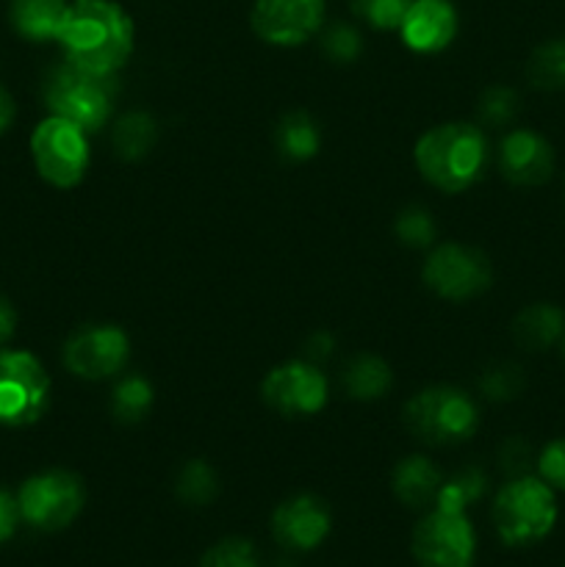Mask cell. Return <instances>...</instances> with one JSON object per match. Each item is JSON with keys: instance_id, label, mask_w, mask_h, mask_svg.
Wrapping results in <instances>:
<instances>
[{"instance_id": "cell-1", "label": "cell", "mask_w": 565, "mask_h": 567, "mask_svg": "<svg viewBox=\"0 0 565 567\" xmlns=\"http://www.w3.org/2000/svg\"><path fill=\"white\" fill-rule=\"evenodd\" d=\"M59 44L72 64L116 75L133 53V22L111 0H75L61 22Z\"/></svg>"}, {"instance_id": "cell-2", "label": "cell", "mask_w": 565, "mask_h": 567, "mask_svg": "<svg viewBox=\"0 0 565 567\" xmlns=\"http://www.w3.org/2000/svg\"><path fill=\"white\" fill-rule=\"evenodd\" d=\"M487 161L485 133L469 122H446L415 144V166L430 186L460 194L482 177Z\"/></svg>"}, {"instance_id": "cell-3", "label": "cell", "mask_w": 565, "mask_h": 567, "mask_svg": "<svg viewBox=\"0 0 565 567\" xmlns=\"http://www.w3.org/2000/svg\"><path fill=\"white\" fill-rule=\"evenodd\" d=\"M116 75L83 70L72 61H61L44 75L42 97L53 116L72 122L81 131L97 133L109 122L116 105Z\"/></svg>"}, {"instance_id": "cell-4", "label": "cell", "mask_w": 565, "mask_h": 567, "mask_svg": "<svg viewBox=\"0 0 565 567\" xmlns=\"http://www.w3.org/2000/svg\"><path fill=\"white\" fill-rule=\"evenodd\" d=\"M491 515L504 546H535L546 540L557 524V496L541 476H515L496 493Z\"/></svg>"}, {"instance_id": "cell-5", "label": "cell", "mask_w": 565, "mask_h": 567, "mask_svg": "<svg viewBox=\"0 0 565 567\" xmlns=\"http://www.w3.org/2000/svg\"><path fill=\"white\" fill-rule=\"evenodd\" d=\"M404 424L430 446H458L480 430V408L465 391L432 385L415 393L404 408Z\"/></svg>"}, {"instance_id": "cell-6", "label": "cell", "mask_w": 565, "mask_h": 567, "mask_svg": "<svg viewBox=\"0 0 565 567\" xmlns=\"http://www.w3.org/2000/svg\"><path fill=\"white\" fill-rule=\"evenodd\" d=\"M410 551L419 567H474L476 532L465 509L430 507L415 524Z\"/></svg>"}, {"instance_id": "cell-7", "label": "cell", "mask_w": 565, "mask_h": 567, "mask_svg": "<svg viewBox=\"0 0 565 567\" xmlns=\"http://www.w3.org/2000/svg\"><path fill=\"white\" fill-rule=\"evenodd\" d=\"M17 502L28 526L39 532H61L83 513L86 487L72 471H42L22 482Z\"/></svg>"}, {"instance_id": "cell-8", "label": "cell", "mask_w": 565, "mask_h": 567, "mask_svg": "<svg viewBox=\"0 0 565 567\" xmlns=\"http://www.w3.org/2000/svg\"><path fill=\"white\" fill-rule=\"evenodd\" d=\"M50 404L44 365L22 349L0 352V426H31Z\"/></svg>"}, {"instance_id": "cell-9", "label": "cell", "mask_w": 565, "mask_h": 567, "mask_svg": "<svg viewBox=\"0 0 565 567\" xmlns=\"http://www.w3.org/2000/svg\"><path fill=\"white\" fill-rule=\"evenodd\" d=\"M37 172L55 188H72L89 169V133L72 122L50 114L31 136Z\"/></svg>"}, {"instance_id": "cell-10", "label": "cell", "mask_w": 565, "mask_h": 567, "mask_svg": "<svg viewBox=\"0 0 565 567\" xmlns=\"http://www.w3.org/2000/svg\"><path fill=\"white\" fill-rule=\"evenodd\" d=\"M491 260L480 249L463 244H441L424 264V282L432 293L452 302H465L491 288Z\"/></svg>"}, {"instance_id": "cell-11", "label": "cell", "mask_w": 565, "mask_h": 567, "mask_svg": "<svg viewBox=\"0 0 565 567\" xmlns=\"http://www.w3.org/2000/svg\"><path fill=\"white\" fill-rule=\"evenodd\" d=\"M131 358V341L114 324H94L78 330L64 343V365L81 380H109L125 369Z\"/></svg>"}, {"instance_id": "cell-12", "label": "cell", "mask_w": 565, "mask_h": 567, "mask_svg": "<svg viewBox=\"0 0 565 567\" xmlns=\"http://www.w3.org/2000/svg\"><path fill=\"white\" fill-rule=\"evenodd\" d=\"M260 396L280 415H316L327 404V380L314 363L291 360L266 374Z\"/></svg>"}, {"instance_id": "cell-13", "label": "cell", "mask_w": 565, "mask_h": 567, "mask_svg": "<svg viewBox=\"0 0 565 567\" xmlns=\"http://www.w3.org/2000/svg\"><path fill=\"white\" fill-rule=\"evenodd\" d=\"M325 25V0H255L253 31L277 48H297Z\"/></svg>"}, {"instance_id": "cell-14", "label": "cell", "mask_w": 565, "mask_h": 567, "mask_svg": "<svg viewBox=\"0 0 565 567\" xmlns=\"http://www.w3.org/2000/svg\"><path fill=\"white\" fill-rule=\"evenodd\" d=\"M332 529V513L325 498L299 493L286 498L271 513V537L286 551H316Z\"/></svg>"}, {"instance_id": "cell-15", "label": "cell", "mask_w": 565, "mask_h": 567, "mask_svg": "<svg viewBox=\"0 0 565 567\" xmlns=\"http://www.w3.org/2000/svg\"><path fill=\"white\" fill-rule=\"evenodd\" d=\"M499 169L513 186H543L554 172L552 144L535 131H510L499 144Z\"/></svg>"}, {"instance_id": "cell-16", "label": "cell", "mask_w": 565, "mask_h": 567, "mask_svg": "<svg viewBox=\"0 0 565 567\" xmlns=\"http://www.w3.org/2000/svg\"><path fill=\"white\" fill-rule=\"evenodd\" d=\"M399 33L415 53H441L458 33V11L449 0H413Z\"/></svg>"}, {"instance_id": "cell-17", "label": "cell", "mask_w": 565, "mask_h": 567, "mask_svg": "<svg viewBox=\"0 0 565 567\" xmlns=\"http://www.w3.org/2000/svg\"><path fill=\"white\" fill-rule=\"evenodd\" d=\"M393 496L410 509H424L432 507L441 493L443 474L430 457H421V454H413V457H404L402 463L393 468Z\"/></svg>"}, {"instance_id": "cell-18", "label": "cell", "mask_w": 565, "mask_h": 567, "mask_svg": "<svg viewBox=\"0 0 565 567\" xmlns=\"http://www.w3.org/2000/svg\"><path fill=\"white\" fill-rule=\"evenodd\" d=\"M66 9V0H11L9 20L11 28L28 42H50L59 39Z\"/></svg>"}, {"instance_id": "cell-19", "label": "cell", "mask_w": 565, "mask_h": 567, "mask_svg": "<svg viewBox=\"0 0 565 567\" xmlns=\"http://www.w3.org/2000/svg\"><path fill=\"white\" fill-rule=\"evenodd\" d=\"M565 336L563 310L548 302L530 305L513 321V338L526 352H546Z\"/></svg>"}, {"instance_id": "cell-20", "label": "cell", "mask_w": 565, "mask_h": 567, "mask_svg": "<svg viewBox=\"0 0 565 567\" xmlns=\"http://www.w3.org/2000/svg\"><path fill=\"white\" fill-rule=\"evenodd\" d=\"M393 385V371L391 365L382 358L374 354H358L355 360H349L347 369H343V388L352 399L360 402H374L382 399Z\"/></svg>"}, {"instance_id": "cell-21", "label": "cell", "mask_w": 565, "mask_h": 567, "mask_svg": "<svg viewBox=\"0 0 565 567\" xmlns=\"http://www.w3.org/2000/svg\"><path fill=\"white\" fill-rule=\"evenodd\" d=\"M275 144L280 150L282 158L294 161V164H302L310 161L321 147V133L316 127V122L310 120L305 111H291L280 120L275 131Z\"/></svg>"}, {"instance_id": "cell-22", "label": "cell", "mask_w": 565, "mask_h": 567, "mask_svg": "<svg viewBox=\"0 0 565 567\" xmlns=\"http://www.w3.org/2000/svg\"><path fill=\"white\" fill-rule=\"evenodd\" d=\"M155 138H158V127H155L153 116L133 111L116 122L111 142L122 161H142L155 147Z\"/></svg>"}, {"instance_id": "cell-23", "label": "cell", "mask_w": 565, "mask_h": 567, "mask_svg": "<svg viewBox=\"0 0 565 567\" xmlns=\"http://www.w3.org/2000/svg\"><path fill=\"white\" fill-rule=\"evenodd\" d=\"M153 408V385L142 374H131L114 388L111 413L120 424H138Z\"/></svg>"}, {"instance_id": "cell-24", "label": "cell", "mask_w": 565, "mask_h": 567, "mask_svg": "<svg viewBox=\"0 0 565 567\" xmlns=\"http://www.w3.org/2000/svg\"><path fill=\"white\" fill-rule=\"evenodd\" d=\"M526 78L532 86L546 89V92L565 89V39L541 44L526 64Z\"/></svg>"}, {"instance_id": "cell-25", "label": "cell", "mask_w": 565, "mask_h": 567, "mask_svg": "<svg viewBox=\"0 0 565 567\" xmlns=\"http://www.w3.org/2000/svg\"><path fill=\"white\" fill-rule=\"evenodd\" d=\"M175 491L181 502L192 504V507H205L219 496V480L205 460H192L177 476Z\"/></svg>"}, {"instance_id": "cell-26", "label": "cell", "mask_w": 565, "mask_h": 567, "mask_svg": "<svg viewBox=\"0 0 565 567\" xmlns=\"http://www.w3.org/2000/svg\"><path fill=\"white\" fill-rule=\"evenodd\" d=\"M485 493V474L476 468L460 471L452 480H443L441 493H438L435 504L438 507H452V509H465L469 513L471 504ZM432 504V507H435Z\"/></svg>"}, {"instance_id": "cell-27", "label": "cell", "mask_w": 565, "mask_h": 567, "mask_svg": "<svg viewBox=\"0 0 565 567\" xmlns=\"http://www.w3.org/2000/svg\"><path fill=\"white\" fill-rule=\"evenodd\" d=\"M199 567H260V557L258 548L244 537H225L203 554Z\"/></svg>"}, {"instance_id": "cell-28", "label": "cell", "mask_w": 565, "mask_h": 567, "mask_svg": "<svg viewBox=\"0 0 565 567\" xmlns=\"http://www.w3.org/2000/svg\"><path fill=\"white\" fill-rule=\"evenodd\" d=\"M480 391L491 402H507V399H515L524 391V374H521L518 365H496V369H487L480 377Z\"/></svg>"}, {"instance_id": "cell-29", "label": "cell", "mask_w": 565, "mask_h": 567, "mask_svg": "<svg viewBox=\"0 0 565 567\" xmlns=\"http://www.w3.org/2000/svg\"><path fill=\"white\" fill-rule=\"evenodd\" d=\"M410 3L413 0H352L355 14L363 17L371 28H380V31L402 25Z\"/></svg>"}, {"instance_id": "cell-30", "label": "cell", "mask_w": 565, "mask_h": 567, "mask_svg": "<svg viewBox=\"0 0 565 567\" xmlns=\"http://www.w3.org/2000/svg\"><path fill=\"white\" fill-rule=\"evenodd\" d=\"M321 50L336 64H352L360 55V50H363V39H360V33L355 28L336 22V25H330L321 33Z\"/></svg>"}, {"instance_id": "cell-31", "label": "cell", "mask_w": 565, "mask_h": 567, "mask_svg": "<svg viewBox=\"0 0 565 567\" xmlns=\"http://www.w3.org/2000/svg\"><path fill=\"white\" fill-rule=\"evenodd\" d=\"M515 114H518V94H515L513 89L491 86L480 97V120L485 122V125H510Z\"/></svg>"}, {"instance_id": "cell-32", "label": "cell", "mask_w": 565, "mask_h": 567, "mask_svg": "<svg viewBox=\"0 0 565 567\" xmlns=\"http://www.w3.org/2000/svg\"><path fill=\"white\" fill-rule=\"evenodd\" d=\"M397 236L399 241L413 249L430 247L432 238H435V221L424 208H408L397 219Z\"/></svg>"}, {"instance_id": "cell-33", "label": "cell", "mask_w": 565, "mask_h": 567, "mask_svg": "<svg viewBox=\"0 0 565 567\" xmlns=\"http://www.w3.org/2000/svg\"><path fill=\"white\" fill-rule=\"evenodd\" d=\"M537 474L552 491L565 493V437L548 443L537 457Z\"/></svg>"}, {"instance_id": "cell-34", "label": "cell", "mask_w": 565, "mask_h": 567, "mask_svg": "<svg viewBox=\"0 0 565 567\" xmlns=\"http://www.w3.org/2000/svg\"><path fill=\"white\" fill-rule=\"evenodd\" d=\"M20 524H22V513H20V502H17V496H11L9 491H0V543L11 540Z\"/></svg>"}, {"instance_id": "cell-35", "label": "cell", "mask_w": 565, "mask_h": 567, "mask_svg": "<svg viewBox=\"0 0 565 567\" xmlns=\"http://www.w3.org/2000/svg\"><path fill=\"white\" fill-rule=\"evenodd\" d=\"M526 460H530V446L524 441H510L502 449V465L507 471H513L515 476H524Z\"/></svg>"}, {"instance_id": "cell-36", "label": "cell", "mask_w": 565, "mask_h": 567, "mask_svg": "<svg viewBox=\"0 0 565 567\" xmlns=\"http://www.w3.org/2000/svg\"><path fill=\"white\" fill-rule=\"evenodd\" d=\"M17 330V313L11 308V302L6 297H0V347L11 341Z\"/></svg>"}, {"instance_id": "cell-37", "label": "cell", "mask_w": 565, "mask_h": 567, "mask_svg": "<svg viewBox=\"0 0 565 567\" xmlns=\"http://www.w3.org/2000/svg\"><path fill=\"white\" fill-rule=\"evenodd\" d=\"M14 114H17L14 100H11V94L6 92L3 86H0V136H3V133L11 127V122H14Z\"/></svg>"}, {"instance_id": "cell-38", "label": "cell", "mask_w": 565, "mask_h": 567, "mask_svg": "<svg viewBox=\"0 0 565 567\" xmlns=\"http://www.w3.org/2000/svg\"><path fill=\"white\" fill-rule=\"evenodd\" d=\"M563 352H565V336H563Z\"/></svg>"}]
</instances>
